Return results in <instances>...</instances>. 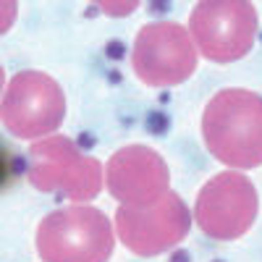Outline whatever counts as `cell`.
Here are the masks:
<instances>
[{"label":"cell","instance_id":"ba28073f","mask_svg":"<svg viewBox=\"0 0 262 262\" xmlns=\"http://www.w3.org/2000/svg\"><path fill=\"white\" fill-rule=\"evenodd\" d=\"M191 226L189 207L176 191H168L163 200L147 207L118 205L116 231L121 242L139 257H155L179 247Z\"/></svg>","mask_w":262,"mask_h":262},{"label":"cell","instance_id":"9c48e42d","mask_svg":"<svg viewBox=\"0 0 262 262\" xmlns=\"http://www.w3.org/2000/svg\"><path fill=\"white\" fill-rule=\"evenodd\" d=\"M105 184L121 205L147 207L170 191V173L165 160L144 144H128L113 152L105 165Z\"/></svg>","mask_w":262,"mask_h":262},{"label":"cell","instance_id":"8992f818","mask_svg":"<svg viewBox=\"0 0 262 262\" xmlns=\"http://www.w3.org/2000/svg\"><path fill=\"white\" fill-rule=\"evenodd\" d=\"M196 50L189 29L173 21H155L139 29L131 50L134 74L147 86H173L196 69Z\"/></svg>","mask_w":262,"mask_h":262},{"label":"cell","instance_id":"277c9868","mask_svg":"<svg viewBox=\"0 0 262 262\" xmlns=\"http://www.w3.org/2000/svg\"><path fill=\"white\" fill-rule=\"evenodd\" d=\"M189 34L196 50L215 63L244 58L257 34V8L247 0H205L189 18Z\"/></svg>","mask_w":262,"mask_h":262},{"label":"cell","instance_id":"6da1fadb","mask_svg":"<svg viewBox=\"0 0 262 262\" xmlns=\"http://www.w3.org/2000/svg\"><path fill=\"white\" fill-rule=\"evenodd\" d=\"M202 139L228 168L262 165V95L242 86L221 90L202 113Z\"/></svg>","mask_w":262,"mask_h":262},{"label":"cell","instance_id":"3957f363","mask_svg":"<svg viewBox=\"0 0 262 262\" xmlns=\"http://www.w3.org/2000/svg\"><path fill=\"white\" fill-rule=\"evenodd\" d=\"M29 181L39 191L90 202L100 194L105 173L100 160L84 155L69 137H45L29 147Z\"/></svg>","mask_w":262,"mask_h":262},{"label":"cell","instance_id":"7a4b0ae2","mask_svg":"<svg viewBox=\"0 0 262 262\" xmlns=\"http://www.w3.org/2000/svg\"><path fill=\"white\" fill-rule=\"evenodd\" d=\"M113 244L111 221L90 205L60 207L37 226V254L42 262H107Z\"/></svg>","mask_w":262,"mask_h":262},{"label":"cell","instance_id":"5b68a950","mask_svg":"<svg viewBox=\"0 0 262 262\" xmlns=\"http://www.w3.org/2000/svg\"><path fill=\"white\" fill-rule=\"evenodd\" d=\"M3 126L18 139H45L66 118V97L60 84L42 71L16 74L0 105Z\"/></svg>","mask_w":262,"mask_h":262},{"label":"cell","instance_id":"52a82bcc","mask_svg":"<svg viewBox=\"0 0 262 262\" xmlns=\"http://www.w3.org/2000/svg\"><path fill=\"white\" fill-rule=\"evenodd\" d=\"M257 217V189L247 176L223 170L210 179L194 205V221L215 242H233L244 236Z\"/></svg>","mask_w":262,"mask_h":262}]
</instances>
